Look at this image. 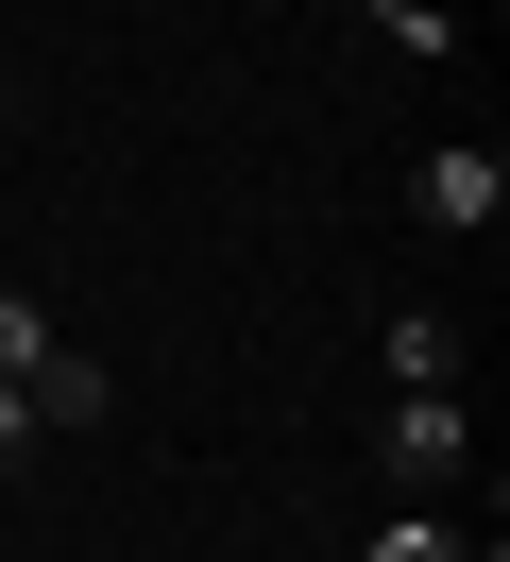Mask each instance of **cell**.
I'll return each mask as SVG.
<instances>
[{
  "label": "cell",
  "instance_id": "cell-1",
  "mask_svg": "<svg viewBox=\"0 0 510 562\" xmlns=\"http://www.w3.org/2000/svg\"><path fill=\"white\" fill-rule=\"evenodd\" d=\"M374 460H392V494H460V460H476V392L442 375V392H392L374 409Z\"/></svg>",
  "mask_w": 510,
  "mask_h": 562
},
{
  "label": "cell",
  "instance_id": "cell-2",
  "mask_svg": "<svg viewBox=\"0 0 510 562\" xmlns=\"http://www.w3.org/2000/svg\"><path fill=\"white\" fill-rule=\"evenodd\" d=\"M408 205H426V239H494L510 222V154L494 137H442L426 171H408Z\"/></svg>",
  "mask_w": 510,
  "mask_h": 562
},
{
  "label": "cell",
  "instance_id": "cell-3",
  "mask_svg": "<svg viewBox=\"0 0 510 562\" xmlns=\"http://www.w3.org/2000/svg\"><path fill=\"white\" fill-rule=\"evenodd\" d=\"M374 375H392V392H442V375H460V324H442V307H392V324H374Z\"/></svg>",
  "mask_w": 510,
  "mask_h": 562
},
{
  "label": "cell",
  "instance_id": "cell-4",
  "mask_svg": "<svg viewBox=\"0 0 510 562\" xmlns=\"http://www.w3.org/2000/svg\"><path fill=\"white\" fill-rule=\"evenodd\" d=\"M18 392H34V426H102V409H120V375H102L86 341H52V358H34Z\"/></svg>",
  "mask_w": 510,
  "mask_h": 562
},
{
  "label": "cell",
  "instance_id": "cell-5",
  "mask_svg": "<svg viewBox=\"0 0 510 562\" xmlns=\"http://www.w3.org/2000/svg\"><path fill=\"white\" fill-rule=\"evenodd\" d=\"M460 546H476V528L442 512V494H392V512L358 528V562H460Z\"/></svg>",
  "mask_w": 510,
  "mask_h": 562
},
{
  "label": "cell",
  "instance_id": "cell-6",
  "mask_svg": "<svg viewBox=\"0 0 510 562\" xmlns=\"http://www.w3.org/2000/svg\"><path fill=\"white\" fill-rule=\"evenodd\" d=\"M358 18H374V35H392V52H426V69H442V52H460V0H358Z\"/></svg>",
  "mask_w": 510,
  "mask_h": 562
},
{
  "label": "cell",
  "instance_id": "cell-7",
  "mask_svg": "<svg viewBox=\"0 0 510 562\" xmlns=\"http://www.w3.org/2000/svg\"><path fill=\"white\" fill-rule=\"evenodd\" d=\"M52 341H68V324L34 307V290H0V375H34V358H52Z\"/></svg>",
  "mask_w": 510,
  "mask_h": 562
},
{
  "label": "cell",
  "instance_id": "cell-8",
  "mask_svg": "<svg viewBox=\"0 0 510 562\" xmlns=\"http://www.w3.org/2000/svg\"><path fill=\"white\" fill-rule=\"evenodd\" d=\"M34 443H52V426H34V392H18V375H0V477H18V460H34Z\"/></svg>",
  "mask_w": 510,
  "mask_h": 562
},
{
  "label": "cell",
  "instance_id": "cell-9",
  "mask_svg": "<svg viewBox=\"0 0 510 562\" xmlns=\"http://www.w3.org/2000/svg\"><path fill=\"white\" fill-rule=\"evenodd\" d=\"M0 120H18V69H0Z\"/></svg>",
  "mask_w": 510,
  "mask_h": 562
},
{
  "label": "cell",
  "instance_id": "cell-10",
  "mask_svg": "<svg viewBox=\"0 0 510 562\" xmlns=\"http://www.w3.org/2000/svg\"><path fill=\"white\" fill-rule=\"evenodd\" d=\"M460 562H510V546H460Z\"/></svg>",
  "mask_w": 510,
  "mask_h": 562
}]
</instances>
